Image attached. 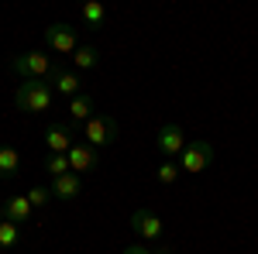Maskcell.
<instances>
[{"label":"cell","instance_id":"15","mask_svg":"<svg viewBox=\"0 0 258 254\" xmlns=\"http://www.w3.org/2000/svg\"><path fill=\"white\" fill-rule=\"evenodd\" d=\"M80 14H83V21H86L90 28H100V24L107 21V7H103V4H97V0H90V4H83Z\"/></svg>","mask_w":258,"mask_h":254},{"label":"cell","instance_id":"11","mask_svg":"<svg viewBox=\"0 0 258 254\" xmlns=\"http://www.w3.org/2000/svg\"><path fill=\"white\" fill-rule=\"evenodd\" d=\"M31 213H35V206L28 203V196H11V199H4V216L11 220V223H28L31 220Z\"/></svg>","mask_w":258,"mask_h":254},{"label":"cell","instance_id":"3","mask_svg":"<svg viewBox=\"0 0 258 254\" xmlns=\"http://www.w3.org/2000/svg\"><path fill=\"white\" fill-rule=\"evenodd\" d=\"M11 69H14L24 82H28V79H41V82H45V76H52V72H55V69H52V59H48V55H41V52L14 55V59H11Z\"/></svg>","mask_w":258,"mask_h":254},{"label":"cell","instance_id":"12","mask_svg":"<svg viewBox=\"0 0 258 254\" xmlns=\"http://www.w3.org/2000/svg\"><path fill=\"white\" fill-rule=\"evenodd\" d=\"M52 196L55 199H76V196L83 193V179L76 176V172H69V176H59V179H52Z\"/></svg>","mask_w":258,"mask_h":254},{"label":"cell","instance_id":"19","mask_svg":"<svg viewBox=\"0 0 258 254\" xmlns=\"http://www.w3.org/2000/svg\"><path fill=\"white\" fill-rule=\"evenodd\" d=\"M179 172H182V168L176 165V158H165V161L159 165V182L162 186H172V182L179 179Z\"/></svg>","mask_w":258,"mask_h":254},{"label":"cell","instance_id":"20","mask_svg":"<svg viewBox=\"0 0 258 254\" xmlns=\"http://www.w3.org/2000/svg\"><path fill=\"white\" fill-rule=\"evenodd\" d=\"M48 199H52V189H48V186H35V189H28V203H31V206H45Z\"/></svg>","mask_w":258,"mask_h":254},{"label":"cell","instance_id":"13","mask_svg":"<svg viewBox=\"0 0 258 254\" xmlns=\"http://www.w3.org/2000/svg\"><path fill=\"white\" fill-rule=\"evenodd\" d=\"M66 110H69V120H73V124H86V120L93 117V97H90V93H80V97L69 100Z\"/></svg>","mask_w":258,"mask_h":254},{"label":"cell","instance_id":"21","mask_svg":"<svg viewBox=\"0 0 258 254\" xmlns=\"http://www.w3.org/2000/svg\"><path fill=\"white\" fill-rule=\"evenodd\" d=\"M124 254H159V251H148V247H127Z\"/></svg>","mask_w":258,"mask_h":254},{"label":"cell","instance_id":"17","mask_svg":"<svg viewBox=\"0 0 258 254\" xmlns=\"http://www.w3.org/2000/svg\"><path fill=\"white\" fill-rule=\"evenodd\" d=\"M18 244H21V227L11 223V220H4L0 223V247H18Z\"/></svg>","mask_w":258,"mask_h":254},{"label":"cell","instance_id":"10","mask_svg":"<svg viewBox=\"0 0 258 254\" xmlns=\"http://www.w3.org/2000/svg\"><path fill=\"white\" fill-rule=\"evenodd\" d=\"M52 93H59V97H80L83 93V79L76 72H66V69H55L52 72Z\"/></svg>","mask_w":258,"mask_h":254},{"label":"cell","instance_id":"7","mask_svg":"<svg viewBox=\"0 0 258 254\" xmlns=\"http://www.w3.org/2000/svg\"><path fill=\"white\" fill-rule=\"evenodd\" d=\"M131 230L141 237V240H159L162 237V220L152 210H135L131 213Z\"/></svg>","mask_w":258,"mask_h":254},{"label":"cell","instance_id":"18","mask_svg":"<svg viewBox=\"0 0 258 254\" xmlns=\"http://www.w3.org/2000/svg\"><path fill=\"white\" fill-rule=\"evenodd\" d=\"M45 172L52 179H59V176H69L73 168H69V155H48V161H45Z\"/></svg>","mask_w":258,"mask_h":254},{"label":"cell","instance_id":"1","mask_svg":"<svg viewBox=\"0 0 258 254\" xmlns=\"http://www.w3.org/2000/svg\"><path fill=\"white\" fill-rule=\"evenodd\" d=\"M52 86L48 82H41V79H28V82H21L18 93H14V103H18V110L24 114H48L52 110Z\"/></svg>","mask_w":258,"mask_h":254},{"label":"cell","instance_id":"6","mask_svg":"<svg viewBox=\"0 0 258 254\" xmlns=\"http://www.w3.org/2000/svg\"><path fill=\"white\" fill-rule=\"evenodd\" d=\"M186 134H182V127L179 124H162V131H159V151L165 158H176L186 151Z\"/></svg>","mask_w":258,"mask_h":254},{"label":"cell","instance_id":"9","mask_svg":"<svg viewBox=\"0 0 258 254\" xmlns=\"http://www.w3.org/2000/svg\"><path fill=\"white\" fill-rule=\"evenodd\" d=\"M45 144H48L52 155H69V148L76 144V141H73V127H66V124L48 127V131H45Z\"/></svg>","mask_w":258,"mask_h":254},{"label":"cell","instance_id":"5","mask_svg":"<svg viewBox=\"0 0 258 254\" xmlns=\"http://www.w3.org/2000/svg\"><path fill=\"white\" fill-rule=\"evenodd\" d=\"M45 45H48L52 52H62V55H73V52L80 48L76 31H73L69 24H48V28H45Z\"/></svg>","mask_w":258,"mask_h":254},{"label":"cell","instance_id":"8","mask_svg":"<svg viewBox=\"0 0 258 254\" xmlns=\"http://www.w3.org/2000/svg\"><path fill=\"white\" fill-rule=\"evenodd\" d=\"M69 168H73L76 176H80V172H93V168H97V148L86 144V141H83V144H73V148H69Z\"/></svg>","mask_w":258,"mask_h":254},{"label":"cell","instance_id":"2","mask_svg":"<svg viewBox=\"0 0 258 254\" xmlns=\"http://www.w3.org/2000/svg\"><path fill=\"white\" fill-rule=\"evenodd\" d=\"M83 134H86V144H93V148H107V144H114L120 134L117 120L107 117V114H93V117L83 124Z\"/></svg>","mask_w":258,"mask_h":254},{"label":"cell","instance_id":"22","mask_svg":"<svg viewBox=\"0 0 258 254\" xmlns=\"http://www.w3.org/2000/svg\"><path fill=\"white\" fill-rule=\"evenodd\" d=\"M4 220H7V216H4V203H0V223H4Z\"/></svg>","mask_w":258,"mask_h":254},{"label":"cell","instance_id":"16","mask_svg":"<svg viewBox=\"0 0 258 254\" xmlns=\"http://www.w3.org/2000/svg\"><path fill=\"white\" fill-rule=\"evenodd\" d=\"M73 62H76L80 69H93V65L100 62V52L93 48V45H80V48L73 52Z\"/></svg>","mask_w":258,"mask_h":254},{"label":"cell","instance_id":"14","mask_svg":"<svg viewBox=\"0 0 258 254\" xmlns=\"http://www.w3.org/2000/svg\"><path fill=\"white\" fill-rule=\"evenodd\" d=\"M18 168H21V155H18V148H11V144H0V179L18 176Z\"/></svg>","mask_w":258,"mask_h":254},{"label":"cell","instance_id":"4","mask_svg":"<svg viewBox=\"0 0 258 254\" xmlns=\"http://www.w3.org/2000/svg\"><path fill=\"white\" fill-rule=\"evenodd\" d=\"M210 161H214V148H210L207 141H189V144H186V151L179 155V168L197 176V172H203Z\"/></svg>","mask_w":258,"mask_h":254}]
</instances>
